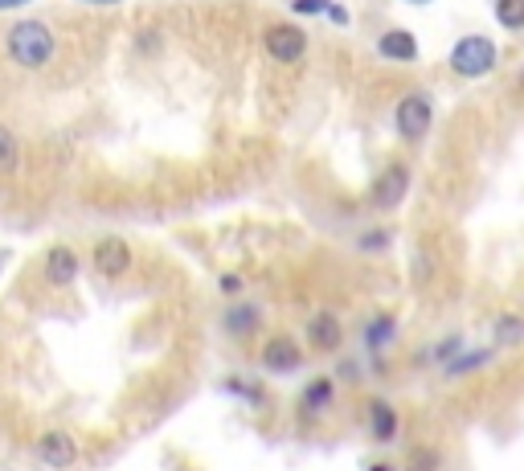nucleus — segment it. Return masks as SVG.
<instances>
[{
    "instance_id": "obj_16",
    "label": "nucleus",
    "mask_w": 524,
    "mask_h": 471,
    "mask_svg": "<svg viewBox=\"0 0 524 471\" xmlns=\"http://www.w3.org/2000/svg\"><path fill=\"white\" fill-rule=\"evenodd\" d=\"M393 336H398V320H393L389 312H381V316H373V320H369V328H365V345L377 353V349H385V345H389Z\"/></svg>"
},
{
    "instance_id": "obj_1",
    "label": "nucleus",
    "mask_w": 524,
    "mask_h": 471,
    "mask_svg": "<svg viewBox=\"0 0 524 471\" xmlns=\"http://www.w3.org/2000/svg\"><path fill=\"white\" fill-rule=\"evenodd\" d=\"M5 54L13 66L21 70H46L58 58V37L50 29V21L41 17H25L17 25H9L5 33Z\"/></svg>"
},
{
    "instance_id": "obj_8",
    "label": "nucleus",
    "mask_w": 524,
    "mask_h": 471,
    "mask_svg": "<svg viewBox=\"0 0 524 471\" xmlns=\"http://www.w3.org/2000/svg\"><path fill=\"white\" fill-rule=\"evenodd\" d=\"M377 58L381 62H393V66H414L422 58V46L410 29H385L377 37Z\"/></svg>"
},
{
    "instance_id": "obj_24",
    "label": "nucleus",
    "mask_w": 524,
    "mask_h": 471,
    "mask_svg": "<svg viewBox=\"0 0 524 471\" xmlns=\"http://www.w3.org/2000/svg\"><path fill=\"white\" fill-rule=\"evenodd\" d=\"M324 17H328V21L336 25V29H348V25H353V13H348L344 5H336V0L328 5V13H324Z\"/></svg>"
},
{
    "instance_id": "obj_3",
    "label": "nucleus",
    "mask_w": 524,
    "mask_h": 471,
    "mask_svg": "<svg viewBox=\"0 0 524 471\" xmlns=\"http://www.w3.org/2000/svg\"><path fill=\"white\" fill-rule=\"evenodd\" d=\"M434 127V99L426 91H406L393 107V132L406 144H422Z\"/></svg>"
},
{
    "instance_id": "obj_30",
    "label": "nucleus",
    "mask_w": 524,
    "mask_h": 471,
    "mask_svg": "<svg viewBox=\"0 0 524 471\" xmlns=\"http://www.w3.org/2000/svg\"><path fill=\"white\" fill-rule=\"evenodd\" d=\"M369 471H389V467H385V463H377V467H369Z\"/></svg>"
},
{
    "instance_id": "obj_10",
    "label": "nucleus",
    "mask_w": 524,
    "mask_h": 471,
    "mask_svg": "<svg viewBox=\"0 0 524 471\" xmlns=\"http://www.w3.org/2000/svg\"><path fill=\"white\" fill-rule=\"evenodd\" d=\"M78 271H82V259L70 242L50 246V254H46V283L50 287H70L78 279Z\"/></svg>"
},
{
    "instance_id": "obj_18",
    "label": "nucleus",
    "mask_w": 524,
    "mask_h": 471,
    "mask_svg": "<svg viewBox=\"0 0 524 471\" xmlns=\"http://www.w3.org/2000/svg\"><path fill=\"white\" fill-rule=\"evenodd\" d=\"M496 345H500V349H516V345H524V320H520L516 312L496 316Z\"/></svg>"
},
{
    "instance_id": "obj_28",
    "label": "nucleus",
    "mask_w": 524,
    "mask_h": 471,
    "mask_svg": "<svg viewBox=\"0 0 524 471\" xmlns=\"http://www.w3.org/2000/svg\"><path fill=\"white\" fill-rule=\"evenodd\" d=\"M78 5H103V9H115V5H123V0H78Z\"/></svg>"
},
{
    "instance_id": "obj_21",
    "label": "nucleus",
    "mask_w": 524,
    "mask_h": 471,
    "mask_svg": "<svg viewBox=\"0 0 524 471\" xmlns=\"http://www.w3.org/2000/svg\"><path fill=\"white\" fill-rule=\"evenodd\" d=\"M332 0H291V13L295 17H324Z\"/></svg>"
},
{
    "instance_id": "obj_4",
    "label": "nucleus",
    "mask_w": 524,
    "mask_h": 471,
    "mask_svg": "<svg viewBox=\"0 0 524 471\" xmlns=\"http://www.w3.org/2000/svg\"><path fill=\"white\" fill-rule=\"evenodd\" d=\"M262 50H267L271 62L279 66H295L303 54H308V29L295 21H275L262 29Z\"/></svg>"
},
{
    "instance_id": "obj_27",
    "label": "nucleus",
    "mask_w": 524,
    "mask_h": 471,
    "mask_svg": "<svg viewBox=\"0 0 524 471\" xmlns=\"http://www.w3.org/2000/svg\"><path fill=\"white\" fill-rule=\"evenodd\" d=\"M25 5H33V0H0V13H9V9H25Z\"/></svg>"
},
{
    "instance_id": "obj_7",
    "label": "nucleus",
    "mask_w": 524,
    "mask_h": 471,
    "mask_svg": "<svg viewBox=\"0 0 524 471\" xmlns=\"http://www.w3.org/2000/svg\"><path fill=\"white\" fill-rule=\"evenodd\" d=\"M37 459L46 463L50 471H66V467H74L78 463V439L70 435V431H46L37 439Z\"/></svg>"
},
{
    "instance_id": "obj_22",
    "label": "nucleus",
    "mask_w": 524,
    "mask_h": 471,
    "mask_svg": "<svg viewBox=\"0 0 524 471\" xmlns=\"http://www.w3.org/2000/svg\"><path fill=\"white\" fill-rule=\"evenodd\" d=\"M160 46H164V37H160V33H152V29H140V33H136V50H140L144 58H152Z\"/></svg>"
},
{
    "instance_id": "obj_14",
    "label": "nucleus",
    "mask_w": 524,
    "mask_h": 471,
    "mask_svg": "<svg viewBox=\"0 0 524 471\" xmlns=\"http://www.w3.org/2000/svg\"><path fill=\"white\" fill-rule=\"evenodd\" d=\"M332 398H336V381L332 377H312L308 385H303L299 406H303V414H320V410L332 406Z\"/></svg>"
},
{
    "instance_id": "obj_31",
    "label": "nucleus",
    "mask_w": 524,
    "mask_h": 471,
    "mask_svg": "<svg viewBox=\"0 0 524 471\" xmlns=\"http://www.w3.org/2000/svg\"><path fill=\"white\" fill-rule=\"evenodd\" d=\"M520 91H524V74H520Z\"/></svg>"
},
{
    "instance_id": "obj_11",
    "label": "nucleus",
    "mask_w": 524,
    "mask_h": 471,
    "mask_svg": "<svg viewBox=\"0 0 524 471\" xmlns=\"http://www.w3.org/2000/svg\"><path fill=\"white\" fill-rule=\"evenodd\" d=\"M308 345L316 353H336L344 345V324H340L336 312H316L308 320Z\"/></svg>"
},
{
    "instance_id": "obj_6",
    "label": "nucleus",
    "mask_w": 524,
    "mask_h": 471,
    "mask_svg": "<svg viewBox=\"0 0 524 471\" xmlns=\"http://www.w3.org/2000/svg\"><path fill=\"white\" fill-rule=\"evenodd\" d=\"M91 263H95V275H99V279H123V275L131 271V246H127L119 234H107V238L95 242Z\"/></svg>"
},
{
    "instance_id": "obj_9",
    "label": "nucleus",
    "mask_w": 524,
    "mask_h": 471,
    "mask_svg": "<svg viewBox=\"0 0 524 471\" xmlns=\"http://www.w3.org/2000/svg\"><path fill=\"white\" fill-rule=\"evenodd\" d=\"M299 365H303V349L295 345V336L279 332L262 345V369L267 373H295Z\"/></svg>"
},
{
    "instance_id": "obj_15",
    "label": "nucleus",
    "mask_w": 524,
    "mask_h": 471,
    "mask_svg": "<svg viewBox=\"0 0 524 471\" xmlns=\"http://www.w3.org/2000/svg\"><path fill=\"white\" fill-rule=\"evenodd\" d=\"M492 13L504 33H524V0H492Z\"/></svg>"
},
{
    "instance_id": "obj_23",
    "label": "nucleus",
    "mask_w": 524,
    "mask_h": 471,
    "mask_svg": "<svg viewBox=\"0 0 524 471\" xmlns=\"http://www.w3.org/2000/svg\"><path fill=\"white\" fill-rule=\"evenodd\" d=\"M217 291H222V295H242V291H246V279H242L238 271H226L222 279H217Z\"/></svg>"
},
{
    "instance_id": "obj_2",
    "label": "nucleus",
    "mask_w": 524,
    "mask_h": 471,
    "mask_svg": "<svg viewBox=\"0 0 524 471\" xmlns=\"http://www.w3.org/2000/svg\"><path fill=\"white\" fill-rule=\"evenodd\" d=\"M447 66H451V74H459V78H467V82H479V78L496 74V66H500V46H496L488 33H463L455 46H451V54H447Z\"/></svg>"
},
{
    "instance_id": "obj_20",
    "label": "nucleus",
    "mask_w": 524,
    "mask_h": 471,
    "mask_svg": "<svg viewBox=\"0 0 524 471\" xmlns=\"http://www.w3.org/2000/svg\"><path fill=\"white\" fill-rule=\"evenodd\" d=\"M410 471H439V451H434V447H418L410 455Z\"/></svg>"
},
{
    "instance_id": "obj_13",
    "label": "nucleus",
    "mask_w": 524,
    "mask_h": 471,
    "mask_svg": "<svg viewBox=\"0 0 524 471\" xmlns=\"http://www.w3.org/2000/svg\"><path fill=\"white\" fill-rule=\"evenodd\" d=\"M398 410H393L389 402H381V398H373L369 402V435L377 439V443H393V435H398Z\"/></svg>"
},
{
    "instance_id": "obj_19",
    "label": "nucleus",
    "mask_w": 524,
    "mask_h": 471,
    "mask_svg": "<svg viewBox=\"0 0 524 471\" xmlns=\"http://www.w3.org/2000/svg\"><path fill=\"white\" fill-rule=\"evenodd\" d=\"M488 361H492L488 349H475V353H467V357H451V361H447V373H451V377H463V373H471V369H484Z\"/></svg>"
},
{
    "instance_id": "obj_29",
    "label": "nucleus",
    "mask_w": 524,
    "mask_h": 471,
    "mask_svg": "<svg viewBox=\"0 0 524 471\" xmlns=\"http://www.w3.org/2000/svg\"><path fill=\"white\" fill-rule=\"evenodd\" d=\"M406 5H418V9H422V5H434V0H406Z\"/></svg>"
},
{
    "instance_id": "obj_5",
    "label": "nucleus",
    "mask_w": 524,
    "mask_h": 471,
    "mask_svg": "<svg viewBox=\"0 0 524 471\" xmlns=\"http://www.w3.org/2000/svg\"><path fill=\"white\" fill-rule=\"evenodd\" d=\"M410 164H402V160H393V164H385L381 173L373 177V185H369V205L373 209H381V213H393L402 201H406V193H410Z\"/></svg>"
},
{
    "instance_id": "obj_12",
    "label": "nucleus",
    "mask_w": 524,
    "mask_h": 471,
    "mask_svg": "<svg viewBox=\"0 0 524 471\" xmlns=\"http://www.w3.org/2000/svg\"><path fill=\"white\" fill-rule=\"evenodd\" d=\"M222 328H226V336H234V340H250V336L262 328V308H258V304H234V308L222 316Z\"/></svg>"
},
{
    "instance_id": "obj_26",
    "label": "nucleus",
    "mask_w": 524,
    "mask_h": 471,
    "mask_svg": "<svg viewBox=\"0 0 524 471\" xmlns=\"http://www.w3.org/2000/svg\"><path fill=\"white\" fill-rule=\"evenodd\" d=\"M455 349H459V336H451V340H443V345H439V349H434V361H443V365H447V361L455 357Z\"/></svg>"
},
{
    "instance_id": "obj_17",
    "label": "nucleus",
    "mask_w": 524,
    "mask_h": 471,
    "mask_svg": "<svg viewBox=\"0 0 524 471\" xmlns=\"http://www.w3.org/2000/svg\"><path fill=\"white\" fill-rule=\"evenodd\" d=\"M17 164H21V140L9 123H0V173H17Z\"/></svg>"
},
{
    "instance_id": "obj_25",
    "label": "nucleus",
    "mask_w": 524,
    "mask_h": 471,
    "mask_svg": "<svg viewBox=\"0 0 524 471\" xmlns=\"http://www.w3.org/2000/svg\"><path fill=\"white\" fill-rule=\"evenodd\" d=\"M361 250H385L389 246V234L385 230H373V234H361V242H357Z\"/></svg>"
}]
</instances>
